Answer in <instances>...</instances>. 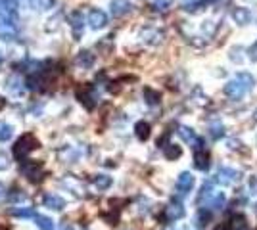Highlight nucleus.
<instances>
[{"instance_id": "obj_1", "label": "nucleus", "mask_w": 257, "mask_h": 230, "mask_svg": "<svg viewBox=\"0 0 257 230\" xmlns=\"http://www.w3.org/2000/svg\"><path fill=\"white\" fill-rule=\"evenodd\" d=\"M35 148H38V140L33 134H23L14 146V156L18 159H25Z\"/></svg>"}, {"instance_id": "obj_2", "label": "nucleus", "mask_w": 257, "mask_h": 230, "mask_svg": "<svg viewBox=\"0 0 257 230\" xmlns=\"http://www.w3.org/2000/svg\"><path fill=\"white\" fill-rule=\"evenodd\" d=\"M242 178V173L232 169V167H219L215 173V182L223 184V186H232Z\"/></svg>"}, {"instance_id": "obj_3", "label": "nucleus", "mask_w": 257, "mask_h": 230, "mask_svg": "<svg viewBox=\"0 0 257 230\" xmlns=\"http://www.w3.org/2000/svg\"><path fill=\"white\" fill-rule=\"evenodd\" d=\"M19 8L18 0H0V25H12V18Z\"/></svg>"}, {"instance_id": "obj_4", "label": "nucleus", "mask_w": 257, "mask_h": 230, "mask_svg": "<svg viewBox=\"0 0 257 230\" xmlns=\"http://www.w3.org/2000/svg\"><path fill=\"white\" fill-rule=\"evenodd\" d=\"M223 90H225V96H228L230 100H242L246 94H248V92H250V90H248V88H246V87H244L238 79L228 81Z\"/></svg>"}, {"instance_id": "obj_5", "label": "nucleus", "mask_w": 257, "mask_h": 230, "mask_svg": "<svg viewBox=\"0 0 257 230\" xmlns=\"http://www.w3.org/2000/svg\"><path fill=\"white\" fill-rule=\"evenodd\" d=\"M194 186V177L188 173V171H184V173H181L179 175V178H177V192L181 194V196H186L190 190H192Z\"/></svg>"}, {"instance_id": "obj_6", "label": "nucleus", "mask_w": 257, "mask_h": 230, "mask_svg": "<svg viewBox=\"0 0 257 230\" xmlns=\"http://www.w3.org/2000/svg\"><path fill=\"white\" fill-rule=\"evenodd\" d=\"M209 152L202 146V148H196L194 150V167L200 169V171H207L209 169Z\"/></svg>"}, {"instance_id": "obj_7", "label": "nucleus", "mask_w": 257, "mask_h": 230, "mask_svg": "<svg viewBox=\"0 0 257 230\" xmlns=\"http://www.w3.org/2000/svg\"><path fill=\"white\" fill-rule=\"evenodd\" d=\"M183 217H184V207H183V203L173 201V203H169V205L165 207V219H167V221L175 223V221H179V219H183Z\"/></svg>"}, {"instance_id": "obj_8", "label": "nucleus", "mask_w": 257, "mask_h": 230, "mask_svg": "<svg viewBox=\"0 0 257 230\" xmlns=\"http://www.w3.org/2000/svg\"><path fill=\"white\" fill-rule=\"evenodd\" d=\"M89 25H91L92 29H102V27H106V25H108V16H106V12H102V10H91V14H89Z\"/></svg>"}, {"instance_id": "obj_9", "label": "nucleus", "mask_w": 257, "mask_h": 230, "mask_svg": "<svg viewBox=\"0 0 257 230\" xmlns=\"http://www.w3.org/2000/svg\"><path fill=\"white\" fill-rule=\"evenodd\" d=\"M232 19L238 25H248L252 21V12L248 8H244V6H238V8L232 10Z\"/></svg>"}, {"instance_id": "obj_10", "label": "nucleus", "mask_w": 257, "mask_h": 230, "mask_svg": "<svg viewBox=\"0 0 257 230\" xmlns=\"http://www.w3.org/2000/svg\"><path fill=\"white\" fill-rule=\"evenodd\" d=\"M21 171H23V175H25L29 180H38V178H40V175H42L40 165L35 163V161H23V165H21Z\"/></svg>"}, {"instance_id": "obj_11", "label": "nucleus", "mask_w": 257, "mask_h": 230, "mask_svg": "<svg viewBox=\"0 0 257 230\" xmlns=\"http://www.w3.org/2000/svg\"><path fill=\"white\" fill-rule=\"evenodd\" d=\"M130 10V2L128 0H111V16L113 18H121Z\"/></svg>"}, {"instance_id": "obj_12", "label": "nucleus", "mask_w": 257, "mask_h": 230, "mask_svg": "<svg viewBox=\"0 0 257 230\" xmlns=\"http://www.w3.org/2000/svg\"><path fill=\"white\" fill-rule=\"evenodd\" d=\"M44 207H48V209H56V211H62L65 207V201L64 197L56 196V194H48V196H44Z\"/></svg>"}, {"instance_id": "obj_13", "label": "nucleus", "mask_w": 257, "mask_h": 230, "mask_svg": "<svg viewBox=\"0 0 257 230\" xmlns=\"http://www.w3.org/2000/svg\"><path fill=\"white\" fill-rule=\"evenodd\" d=\"M177 132H179V136H181V138H183L186 144H192V146H194V144L200 140V138H198V134H196V131H194V129H190V127H184V125H181Z\"/></svg>"}, {"instance_id": "obj_14", "label": "nucleus", "mask_w": 257, "mask_h": 230, "mask_svg": "<svg viewBox=\"0 0 257 230\" xmlns=\"http://www.w3.org/2000/svg\"><path fill=\"white\" fill-rule=\"evenodd\" d=\"M69 23H71L73 35L79 36L81 31H83V14H81V12H73V14L69 16Z\"/></svg>"}, {"instance_id": "obj_15", "label": "nucleus", "mask_w": 257, "mask_h": 230, "mask_svg": "<svg viewBox=\"0 0 257 230\" xmlns=\"http://www.w3.org/2000/svg\"><path fill=\"white\" fill-rule=\"evenodd\" d=\"M234 79H238V81H240V83H242V85H244V87H246L250 92L256 88V77H254L252 73H248V71H242V73H238Z\"/></svg>"}, {"instance_id": "obj_16", "label": "nucleus", "mask_w": 257, "mask_h": 230, "mask_svg": "<svg viewBox=\"0 0 257 230\" xmlns=\"http://www.w3.org/2000/svg\"><path fill=\"white\" fill-rule=\"evenodd\" d=\"M181 154H183V150H181L177 144H167V146H163V156H165L169 161L179 159V158H181Z\"/></svg>"}, {"instance_id": "obj_17", "label": "nucleus", "mask_w": 257, "mask_h": 230, "mask_svg": "<svg viewBox=\"0 0 257 230\" xmlns=\"http://www.w3.org/2000/svg\"><path fill=\"white\" fill-rule=\"evenodd\" d=\"M134 134L138 136V140H148L150 138V125L146 121H138L134 125Z\"/></svg>"}, {"instance_id": "obj_18", "label": "nucleus", "mask_w": 257, "mask_h": 230, "mask_svg": "<svg viewBox=\"0 0 257 230\" xmlns=\"http://www.w3.org/2000/svg\"><path fill=\"white\" fill-rule=\"evenodd\" d=\"M35 223L40 230H56V225L50 217H44V215H37L35 217Z\"/></svg>"}, {"instance_id": "obj_19", "label": "nucleus", "mask_w": 257, "mask_h": 230, "mask_svg": "<svg viewBox=\"0 0 257 230\" xmlns=\"http://www.w3.org/2000/svg\"><path fill=\"white\" fill-rule=\"evenodd\" d=\"M77 66H83V67H91L94 64V56L89 52V50H85V52H79V56H77Z\"/></svg>"}, {"instance_id": "obj_20", "label": "nucleus", "mask_w": 257, "mask_h": 230, "mask_svg": "<svg viewBox=\"0 0 257 230\" xmlns=\"http://www.w3.org/2000/svg\"><path fill=\"white\" fill-rule=\"evenodd\" d=\"M228 58H230V62H234V64H242V62H244V48H242V46H232V48L228 50Z\"/></svg>"}, {"instance_id": "obj_21", "label": "nucleus", "mask_w": 257, "mask_h": 230, "mask_svg": "<svg viewBox=\"0 0 257 230\" xmlns=\"http://www.w3.org/2000/svg\"><path fill=\"white\" fill-rule=\"evenodd\" d=\"M94 186H96L98 190H108V188L111 186V177H108V175H98V177H94Z\"/></svg>"}, {"instance_id": "obj_22", "label": "nucleus", "mask_w": 257, "mask_h": 230, "mask_svg": "<svg viewBox=\"0 0 257 230\" xmlns=\"http://www.w3.org/2000/svg\"><path fill=\"white\" fill-rule=\"evenodd\" d=\"M225 201H226L225 192H217V194L213 196V199H211L209 207H213V209H223V207H225Z\"/></svg>"}, {"instance_id": "obj_23", "label": "nucleus", "mask_w": 257, "mask_h": 230, "mask_svg": "<svg viewBox=\"0 0 257 230\" xmlns=\"http://www.w3.org/2000/svg\"><path fill=\"white\" fill-rule=\"evenodd\" d=\"M12 134H14L12 125H8V123H0V142H8V140L12 138Z\"/></svg>"}, {"instance_id": "obj_24", "label": "nucleus", "mask_w": 257, "mask_h": 230, "mask_svg": "<svg viewBox=\"0 0 257 230\" xmlns=\"http://www.w3.org/2000/svg\"><path fill=\"white\" fill-rule=\"evenodd\" d=\"M144 98H146V104L150 106H156L160 102V92L152 90V88H144Z\"/></svg>"}, {"instance_id": "obj_25", "label": "nucleus", "mask_w": 257, "mask_h": 230, "mask_svg": "<svg viewBox=\"0 0 257 230\" xmlns=\"http://www.w3.org/2000/svg\"><path fill=\"white\" fill-rule=\"evenodd\" d=\"M217 27H219V23H215V21H203V25H202V31H203V35L205 36H213L215 35V31H217Z\"/></svg>"}, {"instance_id": "obj_26", "label": "nucleus", "mask_w": 257, "mask_h": 230, "mask_svg": "<svg viewBox=\"0 0 257 230\" xmlns=\"http://www.w3.org/2000/svg\"><path fill=\"white\" fill-rule=\"evenodd\" d=\"M171 4H173V0H154L152 8H154L156 12H167V10L171 8Z\"/></svg>"}, {"instance_id": "obj_27", "label": "nucleus", "mask_w": 257, "mask_h": 230, "mask_svg": "<svg viewBox=\"0 0 257 230\" xmlns=\"http://www.w3.org/2000/svg\"><path fill=\"white\" fill-rule=\"evenodd\" d=\"M31 6L37 10H50L54 6V0H31Z\"/></svg>"}, {"instance_id": "obj_28", "label": "nucleus", "mask_w": 257, "mask_h": 230, "mask_svg": "<svg viewBox=\"0 0 257 230\" xmlns=\"http://www.w3.org/2000/svg\"><path fill=\"white\" fill-rule=\"evenodd\" d=\"M14 215H16V217H21V219H29V217L35 219V217H37V213H35L33 209H27V207H25V209H23V207H21V209L16 207V209H14Z\"/></svg>"}, {"instance_id": "obj_29", "label": "nucleus", "mask_w": 257, "mask_h": 230, "mask_svg": "<svg viewBox=\"0 0 257 230\" xmlns=\"http://www.w3.org/2000/svg\"><path fill=\"white\" fill-rule=\"evenodd\" d=\"M223 134H225V129H223L221 125H211V127H209V136H211L213 140H219Z\"/></svg>"}, {"instance_id": "obj_30", "label": "nucleus", "mask_w": 257, "mask_h": 230, "mask_svg": "<svg viewBox=\"0 0 257 230\" xmlns=\"http://www.w3.org/2000/svg\"><path fill=\"white\" fill-rule=\"evenodd\" d=\"M8 167H10V158L4 152H0V171H6Z\"/></svg>"}, {"instance_id": "obj_31", "label": "nucleus", "mask_w": 257, "mask_h": 230, "mask_svg": "<svg viewBox=\"0 0 257 230\" xmlns=\"http://www.w3.org/2000/svg\"><path fill=\"white\" fill-rule=\"evenodd\" d=\"M248 54H250V60H252V62H257V40L252 44V46H250Z\"/></svg>"}, {"instance_id": "obj_32", "label": "nucleus", "mask_w": 257, "mask_h": 230, "mask_svg": "<svg viewBox=\"0 0 257 230\" xmlns=\"http://www.w3.org/2000/svg\"><path fill=\"white\" fill-rule=\"evenodd\" d=\"M250 186H252V190H254V194H257V177L252 178V182H250Z\"/></svg>"}, {"instance_id": "obj_33", "label": "nucleus", "mask_w": 257, "mask_h": 230, "mask_svg": "<svg viewBox=\"0 0 257 230\" xmlns=\"http://www.w3.org/2000/svg\"><path fill=\"white\" fill-rule=\"evenodd\" d=\"M58 230H73V227H71V225H67V223H62Z\"/></svg>"}, {"instance_id": "obj_34", "label": "nucleus", "mask_w": 257, "mask_h": 230, "mask_svg": "<svg viewBox=\"0 0 257 230\" xmlns=\"http://www.w3.org/2000/svg\"><path fill=\"white\" fill-rule=\"evenodd\" d=\"M6 194V188H4V184H0V197Z\"/></svg>"}, {"instance_id": "obj_35", "label": "nucleus", "mask_w": 257, "mask_h": 230, "mask_svg": "<svg viewBox=\"0 0 257 230\" xmlns=\"http://www.w3.org/2000/svg\"><path fill=\"white\" fill-rule=\"evenodd\" d=\"M4 104H6V100H4V98H2V96H0V109L4 107Z\"/></svg>"}, {"instance_id": "obj_36", "label": "nucleus", "mask_w": 257, "mask_h": 230, "mask_svg": "<svg viewBox=\"0 0 257 230\" xmlns=\"http://www.w3.org/2000/svg\"><path fill=\"white\" fill-rule=\"evenodd\" d=\"M256 121H257V111H256Z\"/></svg>"}, {"instance_id": "obj_37", "label": "nucleus", "mask_w": 257, "mask_h": 230, "mask_svg": "<svg viewBox=\"0 0 257 230\" xmlns=\"http://www.w3.org/2000/svg\"><path fill=\"white\" fill-rule=\"evenodd\" d=\"M169 230H175V229H169Z\"/></svg>"}, {"instance_id": "obj_38", "label": "nucleus", "mask_w": 257, "mask_h": 230, "mask_svg": "<svg viewBox=\"0 0 257 230\" xmlns=\"http://www.w3.org/2000/svg\"><path fill=\"white\" fill-rule=\"evenodd\" d=\"M0 60H2V56H0Z\"/></svg>"}]
</instances>
